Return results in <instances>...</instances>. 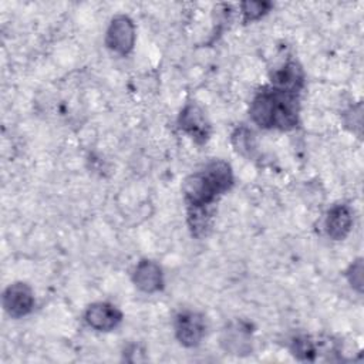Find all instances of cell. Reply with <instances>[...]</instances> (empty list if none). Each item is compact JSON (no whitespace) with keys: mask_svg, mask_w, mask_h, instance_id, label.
I'll return each mask as SVG.
<instances>
[{"mask_svg":"<svg viewBox=\"0 0 364 364\" xmlns=\"http://www.w3.org/2000/svg\"><path fill=\"white\" fill-rule=\"evenodd\" d=\"M304 81L303 71L297 63H286L282 68L276 70L272 75V84L273 88L284 91V92H293L297 94L301 88Z\"/></svg>","mask_w":364,"mask_h":364,"instance_id":"30bf717a","label":"cell"},{"mask_svg":"<svg viewBox=\"0 0 364 364\" xmlns=\"http://www.w3.org/2000/svg\"><path fill=\"white\" fill-rule=\"evenodd\" d=\"M122 320L121 311L109 303H94L85 311V321L98 331L114 330Z\"/></svg>","mask_w":364,"mask_h":364,"instance_id":"8992f818","label":"cell"},{"mask_svg":"<svg viewBox=\"0 0 364 364\" xmlns=\"http://www.w3.org/2000/svg\"><path fill=\"white\" fill-rule=\"evenodd\" d=\"M233 144L236 146V149L240 154H250V148H253L252 145V134L245 129L240 128L233 134Z\"/></svg>","mask_w":364,"mask_h":364,"instance_id":"4fadbf2b","label":"cell"},{"mask_svg":"<svg viewBox=\"0 0 364 364\" xmlns=\"http://www.w3.org/2000/svg\"><path fill=\"white\" fill-rule=\"evenodd\" d=\"M179 127L199 144L208 139L209 124L205 118L203 111L196 104H188L181 111Z\"/></svg>","mask_w":364,"mask_h":364,"instance_id":"52a82bcc","label":"cell"},{"mask_svg":"<svg viewBox=\"0 0 364 364\" xmlns=\"http://www.w3.org/2000/svg\"><path fill=\"white\" fill-rule=\"evenodd\" d=\"M291 351L300 360H313L317 348L316 343L307 336H299L291 341Z\"/></svg>","mask_w":364,"mask_h":364,"instance_id":"8fae6325","label":"cell"},{"mask_svg":"<svg viewBox=\"0 0 364 364\" xmlns=\"http://www.w3.org/2000/svg\"><path fill=\"white\" fill-rule=\"evenodd\" d=\"M105 43L114 53L121 55L128 54L135 43V26L132 20L122 14L114 17L108 26Z\"/></svg>","mask_w":364,"mask_h":364,"instance_id":"3957f363","label":"cell"},{"mask_svg":"<svg viewBox=\"0 0 364 364\" xmlns=\"http://www.w3.org/2000/svg\"><path fill=\"white\" fill-rule=\"evenodd\" d=\"M132 280L144 293H155L164 286L162 270L152 260H141L134 270Z\"/></svg>","mask_w":364,"mask_h":364,"instance_id":"ba28073f","label":"cell"},{"mask_svg":"<svg viewBox=\"0 0 364 364\" xmlns=\"http://www.w3.org/2000/svg\"><path fill=\"white\" fill-rule=\"evenodd\" d=\"M233 182L230 165L225 161H212L203 169L189 175L183 182V195L188 208H208Z\"/></svg>","mask_w":364,"mask_h":364,"instance_id":"7a4b0ae2","label":"cell"},{"mask_svg":"<svg viewBox=\"0 0 364 364\" xmlns=\"http://www.w3.org/2000/svg\"><path fill=\"white\" fill-rule=\"evenodd\" d=\"M175 334L185 347H195L205 336V320L199 313L183 311L176 316Z\"/></svg>","mask_w":364,"mask_h":364,"instance_id":"277c9868","label":"cell"},{"mask_svg":"<svg viewBox=\"0 0 364 364\" xmlns=\"http://www.w3.org/2000/svg\"><path fill=\"white\" fill-rule=\"evenodd\" d=\"M250 117L262 128L291 129L297 125V95L276 88L259 91L250 105Z\"/></svg>","mask_w":364,"mask_h":364,"instance_id":"6da1fadb","label":"cell"},{"mask_svg":"<svg viewBox=\"0 0 364 364\" xmlns=\"http://www.w3.org/2000/svg\"><path fill=\"white\" fill-rule=\"evenodd\" d=\"M347 279L351 287H354L357 291H361L363 289V260L357 259L347 272Z\"/></svg>","mask_w":364,"mask_h":364,"instance_id":"5bb4252c","label":"cell"},{"mask_svg":"<svg viewBox=\"0 0 364 364\" xmlns=\"http://www.w3.org/2000/svg\"><path fill=\"white\" fill-rule=\"evenodd\" d=\"M272 7V3L267 1H243L240 4V11L243 16V21H253L264 16Z\"/></svg>","mask_w":364,"mask_h":364,"instance_id":"7c38bea8","label":"cell"},{"mask_svg":"<svg viewBox=\"0 0 364 364\" xmlns=\"http://www.w3.org/2000/svg\"><path fill=\"white\" fill-rule=\"evenodd\" d=\"M353 226V213L347 205H334L326 216V232L334 240L344 239Z\"/></svg>","mask_w":364,"mask_h":364,"instance_id":"9c48e42d","label":"cell"},{"mask_svg":"<svg viewBox=\"0 0 364 364\" xmlns=\"http://www.w3.org/2000/svg\"><path fill=\"white\" fill-rule=\"evenodd\" d=\"M3 307L9 316L20 318L34 307V296L26 283H13L3 293Z\"/></svg>","mask_w":364,"mask_h":364,"instance_id":"5b68a950","label":"cell"}]
</instances>
